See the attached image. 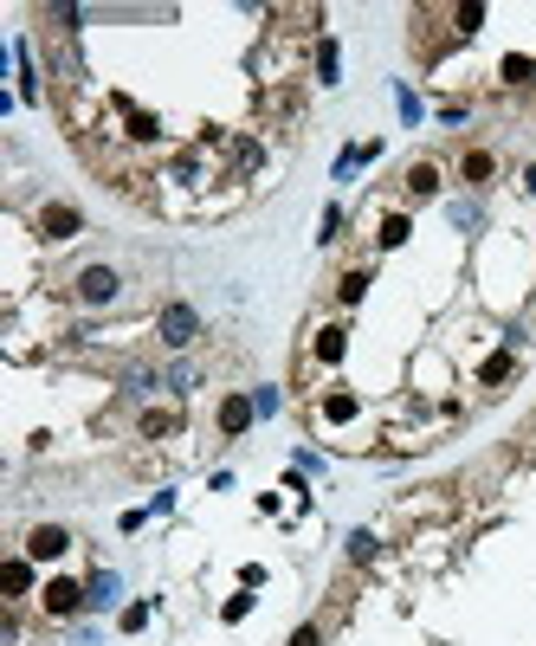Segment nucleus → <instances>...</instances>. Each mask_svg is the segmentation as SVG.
Segmentation results:
<instances>
[{
  "label": "nucleus",
  "instance_id": "nucleus-8",
  "mask_svg": "<svg viewBox=\"0 0 536 646\" xmlns=\"http://www.w3.org/2000/svg\"><path fill=\"white\" fill-rule=\"evenodd\" d=\"M511 369H517V349H498V356H485L478 382H485V388H498V382H511Z\"/></svg>",
  "mask_w": 536,
  "mask_h": 646
},
{
  "label": "nucleus",
  "instance_id": "nucleus-20",
  "mask_svg": "<svg viewBox=\"0 0 536 646\" xmlns=\"http://www.w3.org/2000/svg\"><path fill=\"white\" fill-rule=\"evenodd\" d=\"M149 627V601H136V608H123V634H143Z\"/></svg>",
  "mask_w": 536,
  "mask_h": 646
},
{
  "label": "nucleus",
  "instance_id": "nucleus-4",
  "mask_svg": "<svg viewBox=\"0 0 536 646\" xmlns=\"http://www.w3.org/2000/svg\"><path fill=\"white\" fill-rule=\"evenodd\" d=\"M252 420H259L252 394H227V401H220V434H227V440H239V434H246Z\"/></svg>",
  "mask_w": 536,
  "mask_h": 646
},
{
  "label": "nucleus",
  "instance_id": "nucleus-9",
  "mask_svg": "<svg viewBox=\"0 0 536 646\" xmlns=\"http://www.w3.org/2000/svg\"><path fill=\"white\" fill-rule=\"evenodd\" d=\"M408 195H414V201L440 195V169H433V162H414V169H408Z\"/></svg>",
  "mask_w": 536,
  "mask_h": 646
},
{
  "label": "nucleus",
  "instance_id": "nucleus-10",
  "mask_svg": "<svg viewBox=\"0 0 536 646\" xmlns=\"http://www.w3.org/2000/svg\"><path fill=\"white\" fill-rule=\"evenodd\" d=\"M0 582H7V595L20 601L26 588H33V556H13V562H7V576H0Z\"/></svg>",
  "mask_w": 536,
  "mask_h": 646
},
{
  "label": "nucleus",
  "instance_id": "nucleus-14",
  "mask_svg": "<svg viewBox=\"0 0 536 646\" xmlns=\"http://www.w3.org/2000/svg\"><path fill=\"white\" fill-rule=\"evenodd\" d=\"M485 26V7H452V33H478Z\"/></svg>",
  "mask_w": 536,
  "mask_h": 646
},
{
  "label": "nucleus",
  "instance_id": "nucleus-18",
  "mask_svg": "<svg viewBox=\"0 0 536 646\" xmlns=\"http://www.w3.org/2000/svg\"><path fill=\"white\" fill-rule=\"evenodd\" d=\"M414 227L408 220H400V213H388V220H382V246H400V239H408Z\"/></svg>",
  "mask_w": 536,
  "mask_h": 646
},
{
  "label": "nucleus",
  "instance_id": "nucleus-11",
  "mask_svg": "<svg viewBox=\"0 0 536 646\" xmlns=\"http://www.w3.org/2000/svg\"><path fill=\"white\" fill-rule=\"evenodd\" d=\"M336 71H342V52H336V39H324L317 46V85H336Z\"/></svg>",
  "mask_w": 536,
  "mask_h": 646
},
{
  "label": "nucleus",
  "instance_id": "nucleus-16",
  "mask_svg": "<svg viewBox=\"0 0 536 646\" xmlns=\"http://www.w3.org/2000/svg\"><path fill=\"white\" fill-rule=\"evenodd\" d=\"M491 169H498V162H491L485 149H472V155H466V181H485Z\"/></svg>",
  "mask_w": 536,
  "mask_h": 646
},
{
  "label": "nucleus",
  "instance_id": "nucleus-6",
  "mask_svg": "<svg viewBox=\"0 0 536 646\" xmlns=\"http://www.w3.org/2000/svg\"><path fill=\"white\" fill-rule=\"evenodd\" d=\"M39 227H45V239H78L85 213H78V207H65V201H52V207L39 213Z\"/></svg>",
  "mask_w": 536,
  "mask_h": 646
},
{
  "label": "nucleus",
  "instance_id": "nucleus-5",
  "mask_svg": "<svg viewBox=\"0 0 536 646\" xmlns=\"http://www.w3.org/2000/svg\"><path fill=\"white\" fill-rule=\"evenodd\" d=\"M65 550H71V530H59V524H39L33 536H26V556H33V562H52Z\"/></svg>",
  "mask_w": 536,
  "mask_h": 646
},
{
  "label": "nucleus",
  "instance_id": "nucleus-21",
  "mask_svg": "<svg viewBox=\"0 0 536 646\" xmlns=\"http://www.w3.org/2000/svg\"><path fill=\"white\" fill-rule=\"evenodd\" d=\"M336 233H342V207H324V233H317V239H324V246H330Z\"/></svg>",
  "mask_w": 536,
  "mask_h": 646
},
{
  "label": "nucleus",
  "instance_id": "nucleus-19",
  "mask_svg": "<svg viewBox=\"0 0 536 646\" xmlns=\"http://www.w3.org/2000/svg\"><path fill=\"white\" fill-rule=\"evenodd\" d=\"M504 78H511V85H530V78H536V65H530V59H517V52H511V59H504Z\"/></svg>",
  "mask_w": 536,
  "mask_h": 646
},
{
  "label": "nucleus",
  "instance_id": "nucleus-1",
  "mask_svg": "<svg viewBox=\"0 0 536 646\" xmlns=\"http://www.w3.org/2000/svg\"><path fill=\"white\" fill-rule=\"evenodd\" d=\"M155 336H162L169 349H187L201 336V311L194 304H162V317H155Z\"/></svg>",
  "mask_w": 536,
  "mask_h": 646
},
{
  "label": "nucleus",
  "instance_id": "nucleus-24",
  "mask_svg": "<svg viewBox=\"0 0 536 646\" xmlns=\"http://www.w3.org/2000/svg\"><path fill=\"white\" fill-rule=\"evenodd\" d=\"M524 187H530V195H536V169H530V175H524Z\"/></svg>",
  "mask_w": 536,
  "mask_h": 646
},
{
  "label": "nucleus",
  "instance_id": "nucleus-12",
  "mask_svg": "<svg viewBox=\"0 0 536 646\" xmlns=\"http://www.w3.org/2000/svg\"><path fill=\"white\" fill-rule=\"evenodd\" d=\"M342 349H350V330H336V323H330V330H317V356H324V362H342Z\"/></svg>",
  "mask_w": 536,
  "mask_h": 646
},
{
  "label": "nucleus",
  "instance_id": "nucleus-22",
  "mask_svg": "<svg viewBox=\"0 0 536 646\" xmlns=\"http://www.w3.org/2000/svg\"><path fill=\"white\" fill-rule=\"evenodd\" d=\"M350 556H356V562H368V556H375V536H368V530H356V536H350Z\"/></svg>",
  "mask_w": 536,
  "mask_h": 646
},
{
  "label": "nucleus",
  "instance_id": "nucleus-23",
  "mask_svg": "<svg viewBox=\"0 0 536 646\" xmlns=\"http://www.w3.org/2000/svg\"><path fill=\"white\" fill-rule=\"evenodd\" d=\"M291 646H324V634H317V627H298V634H291Z\"/></svg>",
  "mask_w": 536,
  "mask_h": 646
},
{
  "label": "nucleus",
  "instance_id": "nucleus-3",
  "mask_svg": "<svg viewBox=\"0 0 536 646\" xmlns=\"http://www.w3.org/2000/svg\"><path fill=\"white\" fill-rule=\"evenodd\" d=\"M39 601H45V614H52V621H65V614H78V608H85V588H78V582H65V576H52V582L39 588Z\"/></svg>",
  "mask_w": 536,
  "mask_h": 646
},
{
  "label": "nucleus",
  "instance_id": "nucleus-15",
  "mask_svg": "<svg viewBox=\"0 0 536 646\" xmlns=\"http://www.w3.org/2000/svg\"><path fill=\"white\" fill-rule=\"evenodd\" d=\"M362 291H368V272H350V278L336 285V298H342V304H362Z\"/></svg>",
  "mask_w": 536,
  "mask_h": 646
},
{
  "label": "nucleus",
  "instance_id": "nucleus-13",
  "mask_svg": "<svg viewBox=\"0 0 536 646\" xmlns=\"http://www.w3.org/2000/svg\"><path fill=\"white\" fill-rule=\"evenodd\" d=\"M356 414H362V401H356V394H330V401H324V420H330V427L356 420Z\"/></svg>",
  "mask_w": 536,
  "mask_h": 646
},
{
  "label": "nucleus",
  "instance_id": "nucleus-17",
  "mask_svg": "<svg viewBox=\"0 0 536 646\" xmlns=\"http://www.w3.org/2000/svg\"><path fill=\"white\" fill-rule=\"evenodd\" d=\"M175 427H181L175 414H143V434H149V440H162V434H175Z\"/></svg>",
  "mask_w": 536,
  "mask_h": 646
},
{
  "label": "nucleus",
  "instance_id": "nucleus-7",
  "mask_svg": "<svg viewBox=\"0 0 536 646\" xmlns=\"http://www.w3.org/2000/svg\"><path fill=\"white\" fill-rule=\"evenodd\" d=\"M117 595H123L117 569H97V576L85 582V608H117Z\"/></svg>",
  "mask_w": 536,
  "mask_h": 646
},
{
  "label": "nucleus",
  "instance_id": "nucleus-2",
  "mask_svg": "<svg viewBox=\"0 0 536 646\" xmlns=\"http://www.w3.org/2000/svg\"><path fill=\"white\" fill-rule=\"evenodd\" d=\"M117 291H123V278L111 265H85V272H78V298L85 304H117Z\"/></svg>",
  "mask_w": 536,
  "mask_h": 646
}]
</instances>
